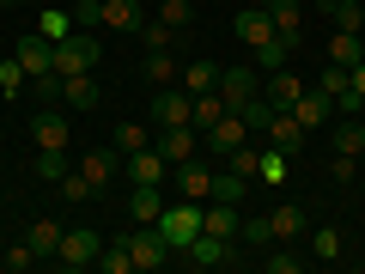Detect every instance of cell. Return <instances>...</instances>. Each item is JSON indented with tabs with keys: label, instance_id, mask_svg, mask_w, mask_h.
Listing matches in <instances>:
<instances>
[{
	"label": "cell",
	"instance_id": "6da1fadb",
	"mask_svg": "<svg viewBox=\"0 0 365 274\" xmlns=\"http://www.w3.org/2000/svg\"><path fill=\"white\" fill-rule=\"evenodd\" d=\"M104 61V43H98V31H73V37L55 43V73H91V67Z\"/></svg>",
	"mask_w": 365,
	"mask_h": 274
},
{
	"label": "cell",
	"instance_id": "7a4b0ae2",
	"mask_svg": "<svg viewBox=\"0 0 365 274\" xmlns=\"http://www.w3.org/2000/svg\"><path fill=\"white\" fill-rule=\"evenodd\" d=\"M153 225H158V238L170 244V256H182V250H189V238L201 232V201H182V196H177V208H165Z\"/></svg>",
	"mask_w": 365,
	"mask_h": 274
},
{
	"label": "cell",
	"instance_id": "3957f363",
	"mask_svg": "<svg viewBox=\"0 0 365 274\" xmlns=\"http://www.w3.org/2000/svg\"><path fill=\"white\" fill-rule=\"evenodd\" d=\"M67 141H73L67 110L61 104H43L37 116H31V146H37V153H67Z\"/></svg>",
	"mask_w": 365,
	"mask_h": 274
},
{
	"label": "cell",
	"instance_id": "277c9868",
	"mask_svg": "<svg viewBox=\"0 0 365 274\" xmlns=\"http://www.w3.org/2000/svg\"><path fill=\"white\" fill-rule=\"evenodd\" d=\"M189 104H195V98H189L182 86H153L146 122H153V128H182V122H189Z\"/></svg>",
	"mask_w": 365,
	"mask_h": 274
},
{
	"label": "cell",
	"instance_id": "5b68a950",
	"mask_svg": "<svg viewBox=\"0 0 365 274\" xmlns=\"http://www.w3.org/2000/svg\"><path fill=\"white\" fill-rule=\"evenodd\" d=\"M98 250H104V238L91 232V225H67L55 262H61V268H91V262H98Z\"/></svg>",
	"mask_w": 365,
	"mask_h": 274
},
{
	"label": "cell",
	"instance_id": "8992f818",
	"mask_svg": "<svg viewBox=\"0 0 365 274\" xmlns=\"http://www.w3.org/2000/svg\"><path fill=\"white\" fill-rule=\"evenodd\" d=\"M244 141H250V122L237 116V110H225V116L201 134V153H207V158H225V153H237Z\"/></svg>",
	"mask_w": 365,
	"mask_h": 274
},
{
	"label": "cell",
	"instance_id": "52a82bcc",
	"mask_svg": "<svg viewBox=\"0 0 365 274\" xmlns=\"http://www.w3.org/2000/svg\"><path fill=\"white\" fill-rule=\"evenodd\" d=\"M170 183H177L182 201H207L213 196V165L195 153V158H182V165H170Z\"/></svg>",
	"mask_w": 365,
	"mask_h": 274
},
{
	"label": "cell",
	"instance_id": "ba28073f",
	"mask_svg": "<svg viewBox=\"0 0 365 274\" xmlns=\"http://www.w3.org/2000/svg\"><path fill=\"white\" fill-rule=\"evenodd\" d=\"M122 244H128V256H134V268H140V274H146V268H165V262H170V244L158 238V225H134Z\"/></svg>",
	"mask_w": 365,
	"mask_h": 274
},
{
	"label": "cell",
	"instance_id": "9c48e42d",
	"mask_svg": "<svg viewBox=\"0 0 365 274\" xmlns=\"http://www.w3.org/2000/svg\"><path fill=\"white\" fill-rule=\"evenodd\" d=\"M262 134H268V146H280L287 158H299V153H304V141H311V128H304V122L292 116V110H274Z\"/></svg>",
	"mask_w": 365,
	"mask_h": 274
},
{
	"label": "cell",
	"instance_id": "30bf717a",
	"mask_svg": "<svg viewBox=\"0 0 365 274\" xmlns=\"http://www.w3.org/2000/svg\"><path fill=\"white\" fill-rule=\"evenodd\" d=\"M116 171H122V153H116V146H98V153H86V158H79V177L91 183V196H110Z\"/></svg>",
	"mask_w": 365,
	"mask_h": 274
},
{
	"label": "cell",
	"instance_id": "8fae6325",
	"mask_svg": "<svg viewBox=\"0 0 365 274\" xmlns=\"http://www.w3.org/2000/svg\"><path fill=\"white\" fill-rule=\"evenodd\" d=\"M153 146L170 158V165H182V158H195V153H201V128H195V122H182V128H158Z\"/></svg>",
	"mask_w": 365,
	"mask_h": 274
},
{
	"label": "cell",
	"instance_id": "7c38bea8",
	"mask_svg": "<svg viewBox=\"0 0 365 274\" xmlns=\"http://www.w3.org/2000/svg\"><path fill=\"white\" fill-rule=\"evenodd\" d=\"M13 55H19V67H25L31 79H37V73H55V43L43 37V31H25Z\"/></svg>",
	"mask_w": 365,
	"mask_h": 274
},
{
	"label": "cell",
	"instance_id": "4fadbf2b",
	"mask_svg": "<svg viewBox=\"0 0 365 274\" xmlns=\"http://www.w3.org/2000/svg\"><path fill=\"white\" fill-rule=\"evenodd\" d=\"M213 91L237 110L244 98H256V91H262V73H256V67H220V86H213Z\"/></svg>",
	"mask_w": 365,
	"mask_h": 274
},
{
	"label": "cell",
	"instance_id": "5bb4252c",
	"mask_svg": "<svg viewBox=\"0 0 365 274\" xmlns=\"http://www.w3.org/2000/svg\"><path fill=\"white\" fill-rule=\"evenodd\" d=\"M122 171H128V183H165L170 177V158L158 153V146H140V153L122 158Z\"/></svg>",
	"mask_w": 365,
	"mask_h": 274
},
{
	"label": "cell",
	"instance_id": "9a60e30c",
	"mask_svg": "<svg viewBox=\"0 0 365 274\" xmlns=\"http://www.w3.org/2000/svg\"><path fill=\"white\" fill-rule=\"evenodd\" d=\"M98 25H104V31H122V37H140L146 13H140V0H104V13H98Z\"/></svg>",
	"mask_w": 365,
	"mask_h": 274
},
{
	"label": "cell",
	"instance_id": "2e32d148",
	"mask_svg": "<svg viewBox=\"0 0 365 274\" xmlns=\"http://www.w3.org/2000/svg\"><path fill=\"white\" fill-rule=\"evenodd\" d=\"M225 256H232V238H213V232H195V238H189V250H182L189 268H220Z\"/></svg>",
	"mask_w": 365,
	"mask_h": 274
},
{
	"label": "cell",
	"instance_id": "e0dca14e",
	"mask_svg": "<svg viewBox=\"0 0 365 274\" xmlns=\"http://www.w3.org/2000/svg\"><path fill=\"white\" fill-rule=\"evenodd\" d=\"M165 213V183H134L128 189V220L134 225H153Z\"/></svg>",
	"mask_w": 365,
	"mask_h": 274
},
{
	"label": "cell",
	"instance_id": "ac0fdd59",
	"mask_svg": "<svg viewBox=\"0 0 365 274\" xmlns=\"http://www.w3.org/2000/svg\"><path fill=\"white\" fill-rule=\"evenodd\" d=\"M268 232L280 238V244H292V238H304V232H311V213H304L299 201H280V208L268 213Z\"/></svg>",
	"mask_w": 365,
	"mask_h": 274
},
{
	"label": "cell",
	"instance_id": "d6986e66",
	"mask_svg": "<svg viewBox=\"0 0 365 274\" xmlns=\"http://www.w3.org/2000/svg\"><path fill=\"white\" fill-rule=\"evenodd\" d=\"M268 37H274L268 6H244V13H237V43H244V49H262Z\"/></svg>",
	"mask_w": 365,
	"mask_h": 274
},
{
	"label": "cell",
	"instance_id": "ffe728a7",
	"mask_svg": "<svg viewBox=\"0 0 365 274\" xmlns=\"http://www.w3.org/2000/svg\"><path fill=\"white\" fill-rule=\"evenodd\" d=\"M299 91H304V79H299V73L274 67V73H268V86H262V98H268L274 110H292V104H299Z\"/></svg>",
	"mask_w": 365,
	"mask_h": 274
},
{
	"label": "cell",
	"instance_id": "44dd1931",
	"mask_svg": "<svg viewBox=\"0 0 365 274\" xmlns=\"http://www.w3.org/2000/svg\"><path fill=\"white\" fill-rule=\"evenodd\" d=\"M268 19H274V31L299 49V37H304V6L299 0H268Z\"/></svg>",
	"mask_w": 365,
	"mask_h": 274
},
{
	"label": "cell",
	"instance_id": "7402d4cb",
	"mask_svg": "<svg viewBox=\"0 0 365 274\" xmlns=\"http://www.w3.org/2000/svg\"><path fill=\"white\" fill-rule=\"evenodd\" d=\"M153 122H140V116H134V122H116V134H110V146H116V153L122 158H128V153H140V146H153Z\"/></svg>",
	"mask_w": 365,
	"mask_h": 274
},
{
	"label": "cell",
	"instance_id": "603a6c76",
	"mask_svg": "<svg viewBox=\"0 0 365 274\" xmlns=\"http://www.w3.org/2000/svg\"><path fill=\"white\" fill-rule=\"evenodd\" d=\"M61 104L67 110H91V104H98V79H91V73H67L61 79Z\"/></svg>",
	"mask_w": 365,
	"mask_h": 274
},
{
	"label": "cell",
	"instance_id": "cb8c5ba5",
	"mask_svg": "<svg viewBox=\"0 0 365 274\" xmlns=\"http://www.w3.org/2000/svg\"><path fill=\"white\" fill-rule=\"evenodd\" d=\"M61 232H67V225H61V220H49V213H43V220H31L25 244L37 250V256H55V250H61Z\"/></svg>",
	"mask_w": 365,
	"mask_h": 274
},
{
	"label": "cell",
	"instance_id": "d4e9b609",
	"mask_svg": "<svg viewBox=\"0 0 365 274\" xmlns=\"http://www.w3.org/2000/svg\"><path fill=\"white\" fill-rule=\"evenodd\" d=\"M329 61L335 67H359L365 61V37L359 31H335V37H329Z\"/></svg>",
	"mask_w": 365,
	"mask_h": 274
},
{
	"label": "cell",
	"instance_id": "484cf974",
	"mask_svg": "<svg viewBox=\"0 0 365 274\" xmlns=\"http://www.w3.org/2000/svg\"><path fill=\"white\" fill-rule=\"evenodd\" d=\"M341 256H347V238L335 225H317L311 232V262H341Z\"/></svg>",
	"mask_w": 365,
	"mask_h": 274
},
{
	"label": "cell",
	"instance_id": "4316f807",
	"mask_svg": "<svg viewBox=\"0 0 365 274\" xmlns=\"http://www.w3.org/2000/svg\"><path fill=\"white\" fill-rule=\"evenodd\" d=\"M177 86L189 91V98H201V91H213V86H220V67H213V61H189Z\"/></svg>",
	"mask_w": 365,
	"mask_h": 274
},
{
	"label": "cell",
	"instance_id": "83f0119b",
	"mask_svg": "<svg viewBox=\"0 0 365 274\" xmlns=\"http://www.w3.org/2000/svg\"><path fill=\"white\" fill-rule=\"evenodd\" d=\"M225 110H232V104H225L220 91H201L195 104H189V122H195V128H201V134H207V128H213V122H220V116H225Z\"/></svg>",
	"mask_w": 365,
	"mask_h": 274
},
{
	"label": "cell",
	"instance_id": "f1b7e54d",
	"mask_svg": "<svg viewBox=\"0 0 365 274\" xmlns=\"http://www.w3.org/2000/svg\"><path fill=\"white\" fill-rule=\"evenodd\" d=\"M292 116H299L304 122V128H323V122H329V98H323V91H299V104H292Z\"/></svg>",
	"mask_w": 365,
	"mask_h": 274
},
{
	"label": "cell",
	"instance_id": "f546056e",
	"mask_svg": "<svg viewBox=\"0 0 365 274\" xmlns=\"http://www.w3.org/2000/svg\"><path fill=\"white\" fill-rule=\"evenodd\" d=\"M323 13L335 19V31H365V0H323Z\"/></svg>",
	"mask_w": 365,
	"mask_h": 274
},
{
	"label": "cell",
	"instance_id": "4dcf8cb0",
	"mask_svg": "<svg viewBox=\"0 0 365 274\" xmlns=\"http://www.w3.org/2000/svg\"><path fill=\"white\" fill-rule=\"evenodd\" d=\"M335 153H347V158L365 153V122H359V116H341V122H335Z\"/></svg>",
	"mask_w": 365,
	"mask_h": 274
},
{
	"label": "cell",
	"instance_id": "1f68e13d",
	"mask_svg": "<svg viewBox=\"0 0 365 274\" xmlns=\"http://www.w3.org/2000/svg\"><path fill=\"white\" fill-rule=\"evenodd\" d=\"M244 196H250V177H237V171H213V196L207 201H232V208H237Z\"/></svg>",
	"mask_w": 365,
	"mask_h": 274
},
{
	"label": "cell",
	"instance_id": "d6a6232c",
	"mask_svg": "<svg viewBox=\"0 0 365 274\" xmlns=\"http://www.w3.org/2000/svg\"><path fill=\"white\" fill-rule=\"evenodd\" d=\"M262 268H268V274H304V268H311V256H299L292 244H280V250L262 256Z\"/></svg>",
	"mask_w": 365,
	"mask_h": 274
},
{
	"label": "cell",
	"instance_id": "836d02e7",
	"mask_svg": "<svg viewBox=\"0 0 365 274\" xmlns=\"http://www.w3.org/2000/svg\"><path fill=\"white\" fill-rule=\"evenodd\" d=\"M250 55H256V67H262V73H274V67H287V55H292V43L280 37V31H274V37L262 43V49H250Z\"/></svg>",
	"mask_w": 365,
	"mask_h": 274
},
{
	"label": "cell",
	"instance_id": "e575fe53",
	"mask_svg": "<svg viewBox=\"0 0 365 274\" xmlns=\"http://www.w3.org/2000/svg\"><path fill=\"white\" fill-rule=\"evenodd\" d=\"M177 37H182V31H170L165 19H146V25H140V43H146V55H153V49H177Z\"/></svg>",
	"mask_w": 365,
	"mask_h": 274
},
{
	"label": "cell",
	"instance_id": "d590c367",
	"mask_svg": "<svg viewBox=\"0 0 365 274\" xmlns=\"http://www.w3.org/2000/svg\"><path fill=\"white\" fill-rule=\"evenodd\" d=\"M146 79H153V86H177V55L153 49V55H146Z\"/></svg>",
	"mask_w": 365,
	"mask_h": 274
},
{
	"label": "cell",
	"instance_id": "8d00e7d4",
	"mask_svg": "<svg viewBox=\"0 0 365 274\" xmlns=\"http://www.w3.org/2000/svg\"><path fill=\"white\" fill-rule=\"evenodd\" d=\"M91 268H104V274H134V256H128V244H104Z\"/></svg>",
	"mask_w": 365,
	"mask_h": 274
},
{
	"label": "cell",
	"instance_id": "74e56055",
	"mask_svg": "<svg viewBox=\"0 0 365 274\" xmlns=\"http://www.w3.org/2000/svg\"><path fill=\"white\" fill-rule=\"evenodd\" d=\"M256 177H262V183H287V177H292V158L280 153V146H268V153H262V171H256Z\"/></svg>",
	"mask_w": 365,
	"mask_h": 274
},
{
	"label": "cell",
	"instance_id": "f35d334b",
	"mask_svg": "<svg viewBox=\"0 0 365 274\" xmlns=\"http://www.w3.org/2000/svg\"><path fill=\"white\" fill-rule=\"evenodd\" d=\"M347 86H353V67H335V61H329V67H323V79H317V91H323L329 104H335Z\"/></svg>",
	"mask_w": 365,
	"mask_h": 274
},
{
	"label": "cell",
	"instance_id": "ab89813d",
	"mask_svg": "<svg viewBox=\"0 0 365 274\" xmlns=\"http://www.w3.org/2000/svg\"><path fill=\"white\" fill-rule=\"evenodd\" d=\"M237 116L250 122V134H262V128H268V116H274V104L256 91V98H244V104H237Z\"/></svg>",
	"mask_w": 365,
	"mask_h": 274
},
{
	"label": "cell",
	"instance_id": "60d3db41",
	"mask_svg": "<svg viewBox=\"0 0 365 274\" xmlns=\"http://www.w3.org/2000/svg\"><path fill=\"white\" fill-rule=\"evenodd\" d=\"M37 31H43V37H49V43H61V37H73L79 25H73V13H67V6H61V13H43V19H37Z\"/></svg>",
	"mask_w": 365,
	"mask_h": 274
},
{
	"label": "cell",
	"instance_id": "b9f144b4",
	"mask_svg": "<svg viewBox=\"0 0 365 274\" xmlns=\"http://www.w3.org/2000/svg\"><path fill=\"white\" fill-rule=\"evenodd\" d=\"M158 19H165L170 31H189L195 25V6H189V0H158Z\"/></svg>",
	"mask_w": 365,
	"mask_h": 274
},
{
	"label": "cell",
	"instance_id": "7bdbcfd3",
	"mask_svg": "<svg viewBox=\"0 0 365 274\" xmlns=\"http://www.w3.org/2000/svg\"><path fill=\"white\" fill-rule=\"evenodd\" d=\"M31 262H43L37 250H31V244H6V250H0V268H6V274H25Z\"/></svg>",
	"mask_w": 365,
	"mask_h": 274
},
{
	"label": "cell",
	"instance_id": "ee69618b",
	"mask_svg": "<svg viewBox=\"0 0 365 274\" xmlns=\"http://www.w3.org/2000/svg\"><path fill=\"white\" fill-rule=\"evenodd\" d=\"M31 171H37L43 183H61L67 177V153H37V158H31Z\"/></svg>",
	"mask_w": 365,
	"mask_h": 274
},
{
	"label": "cell",
	"instance_id": "f6af8a7d",
	"mask_svg": "<svg viewBox=\"0 0 365 274\" xmlns=\"http://www.w3.org/2000/svg\"><path fill=\"white\" fill-rule=\"evenodd\" d=\"M25 67H19V55H13V61H0V98H19V91H25Z\"/></svg>",
	"mask_w": 365,
	"mask_h": 274
},
{
	"label": "cell",
	"instance_id": "bcb514c9",
	"mask_svg": "<svg viewBox=\"0 0 365 274\" xmlns=\"http://www.w3.org/2000/svg\"><path fill=\"white\" fill-rule=\"evenodd\" d=\"M55 189H61V201H73V208H79V201H98V196H91V183L79 177V171H67V177L55 183Z\"/></svg>",
	"mask_w": 365,
	"mask_h": 274
},
{
	"label": "cell",
	"instance_id": "7dc6e473",
	"mask_svg": "<svg viewBox=\"0 0 365 274\" xmlns=\"http://www.w3.org/2000/svg\"><path fill=\"white\" fill-rule=\"evenodd\" d=\"M225 158H232V171H237V177H250V183H256V171H262V153H256V146H237V153H225Z\"/></svg>",
	"mask_w": 365,
	"mask_h": 274
},
{
	"label": "cell",
	"instance_id": "c3c4849f",
	"mask_svg": "<svg viewBox=\"0 0 365 274\" xmlns=\"http://www.w3.org/2000/svg\"><path fill=\"white\" fill-rule=\"evenodd\" d=\"M43 104H61V73H37V110Z\"/></svg>",
	"mask_w": 365,
	"mask_h": 274
},
{
	"label": "cell",
	"instance_id": "681fc988",
	"mask_svg": "<svg viewBox=\"0 0 365 274\" xmlns=\"http://www.w3.org/2000/svg\"><path fill=\"white\" fill-rule=\"evenodd\" d=\"M237 238H244V244H274V232H268V213H262V220H244V225H237Z\"/></svg>",
	"mask_w": 365,
	"mask_h": 274
},
{
	"label": "cell",
	"instance_id": "f907efd6",
	"mask_svg": "<svg viewBox=\"0 0 365 274\" xmlns=\"http://www.w3.org/2000/svg\"><path fill=\"white\" fill-rule=\"evenodd\" d=\"M353 171H359V158H347V153L329 158V177H335V183H353Z\"/></svg>",
	"mask_w": 365,
	"mask_h": 274
},
{
	"label": "cell",
	"instance_id": "816d5d0a",
	"mask_svg": "<svg viewBox=\"0 0 365 274\" xmlns=\"http://www.w3.org/2000/svg\"><path fill=\"white\" fill-rule=\"evenodd\" d=\"M353 91H359V98H365V61L353 67Z\"/></svg>",
	"mask_w": 365,
	"mask_h": 274
},
{
	"label": "cell",
	"instance_id": "f5cc1de1",
	"mask_svg": "<svg viewBox=\"0 0 365 274\" xmlns=\"http://www.w3.org/2000/svg\"><path fill=\"white\" fill-rule=\"evenodd\" d=\"M13 6H19V0H0V13H13Z\"/></svg>",
	"mask_w": 365,
	"mask_h": 274
},
{
	"label": "cell",
	"instance_id": "db71d44e",
	"mask_svg": "<svg viewBox=\"0 0 365 274\" xmlns=\"http://www.w3.org/2000/svg\"><path fill=\"white\" fill-rule=\"evenodd\" d=\"M61 6H86V0H61Z\"/></svg>",
	"mask_w": 365,
	"mask_h": 274
},
{
	"label": "cell",
	"instance_id": "11a10c76",
	"mask_svg": "<svg viewBox=\"0 0 365 274\" xmlns=\"http://www.w3.org/2000/svg\"><path fill=\"white\" fill-rule=\"evenodd\" d=\"M250 6H268V0H250Z\"/></svg>",
	"mask_w": 365,
	"mask_h": 274
},
{
	"label": "cell",
	"instance_id": "9f6ffc18",
	"mask_svg": "<svg viewBox=\"0 0 365 274\" xmlns=\"http://www.w3.org/2000/svg\"><path fill=\"white\" fill-rule=\"evenodd\" d=\"M359 37H365V31H359Z\"/></svg>",
	"mask_w": 365,
	"mask_h": 274
}]
</instances>
